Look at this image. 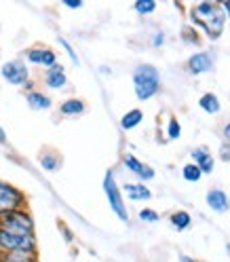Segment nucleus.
I'll use <instances>...</instances> for the list:
<instances>
[{
    "mask_svg": "<svg viewBox=\"0 0 230 262\" xmlns=\"http://www.w3.org/2000/svg\"><path fill=\"white\" fill-rule=\"evenodd\" d=\"M192 21H196L199 26L205 28V32L209 34V38H218L224 30V21L226 15L220 11L218 5L213 3H201L192 11Z\"/></svg>",
    "mask_w": 230,
    "mask_h": 262,
    "instance_id": "nucleus-1",
    "label": "nucleus"
},
{
    "mask_svg": "<svg viewBox=\"0 0 230 262\" xmlns=\"http://www.w3.org/2000/svg\"><path fill=\"white\" fill-rule=\"evenodd\" d=\"M133 87H135V95L137 100H150L152 95L158 93L160 89V76L154 66H140L133 72Z\"/></svg>",
    "mask_w": 230,
    "mask_h": 262,
    "instance_id": "nucleus-2",
    "label": "nucleus"
},
{
    "mask_svg": "<svg viewBox=\"0 0 230 262\" xmlns=\"http://www.w3.org/2000/svg\"><path fill=\"white\" fill-rule=\"evenodd\" d=\"M0 228L17 235H34V220L30 218L28 211L13 209L7 214H0Z\"/></svg>",
    "mask_w": 230,
    "mask_h": 262,
    "instance_id": "nucleus-3",
    "label": "nucleus"
},
{
    "mask_svg": "<svg viewBox=\"0 0 230 262\" xmlns=\"http://www.w3.org/2000/svg\"><path fill=\"white\" fill-rule=\"evenodd\" d=\"M0 250L7 252H36V239L34 235H17L0 228Z\"/></svg>",
    "mask_w": 230,
    "mask_h": 262,
    "instance_id": "nucleus-4",
    "label": "nucleus"
},
{
    "mask_svg": "<svg viewBox=\"0 0 230 262\" xmlns=\"http://www.w3.org/2000/svg\"><path fill=\"white\" fill-rule=\"evenodd\" d=\"M104 192H106V196H108V203H110L112 211H114V214H117L123 222H127V220H129V211H127L125 201H123V196H121V188L117 186V182H114L112 171H108L106 178H104Z\"/></svg>",
    "mask_w": 230,
    "mask_h": 262,
    "instance_id": "nucleus-5",
    "label": "nucleus"
},
{
    "mask_svg": "<svg viewBox=\"0 0 230 262\" xmlns=\"http://www.w3.org/2000/svg\"><path fill=\"white\" fill-rule=\"evenodd\" d=\"M24 203H26L24 192L0 180V214H7V211H13V209H21Z\"/></svg>",
    "mask_w": 230,
    "mask_h": 262,
    "instance_id": "nucleus-6",
    "label": "nucleus"
},
{
    "mask_svg": "<svg viewBox=\"0 0 230 262\" xmlns=\"http://www.w3.org/2000/svg\"><path fill=\"white\" fill-rule=\"evenodd\" d=\"M0 72H3V76H5L7 83L17 85V87H19V85H26V83H28V76H30L28 66L21 63V61H7Z\"/></svg>",
    "mask_w": 230,
    "mask_h": 262,
    "instance_id": "nucleus-7",
    "label": "nucleus"
},
{
    "mask_svg": "<svg viewBox=\"0 0 230 262\" xmlns=\"http://www.w3.org/2000/svg\"><path fill=\"white\" fill-rule=\"evenodd\" d=\"M28 61L36 63V66H47V68H51V66H55V53L51 51V49H44V47L30 49V51H28Z\"/></svg>",
    "mask_w": 230,
    "mask_h": 262,
    "instance_id": "nucleus-8",
    "label": "nucleus"
},
{
    "mask_svg": "<svg viewBox=\"0 0 230 262\" xmlns=\"http://www.w3.org/2000/svg\"><path fill=\"white\" fill-rule=\"evenodd\" d=\"M44 80H47V87H51V89H61V87H65V83H68V80H65L63 66H59V63L51 66V68L47 70Z\"/></svg>",
    "mask_w": 230,
    "mask_h": 262,
    "instance_id": "nucleus-9",
    "label": "nucleus"
},
{
    "mask_svg": "<svg viewBox=\"0 0 230 262\" xmlns=\"http://www.w3.org/2000/svg\"><path fill=\"white\" fill-rule=\"evenodd\" d=\"M125 167H127L129 171H133L135 176H140L142 180H152V178H154V171L148 167V165H144L142 161H137L133 155H127V157H125Z\"/></svg>",
    "mask_w": 230,
    "mask_h": 262,
    "instance_id": "nucleus-10",
    "label": "nucleus"
},
{
    "mask_svg": "<svg viewBox=\"0 0 230 262\" xmlns=\"http://www.w3.org/2000/svg\"><path fill=\"white\" fill-rule=\"evenodd\" d=\"M211 70V55L209 53H196L190 57V72L201 74Z\"/></svg>",
    "mask_w": 230,
    "mask_h": 262,
    "instance_id": "nucleus-11",
    "label": "nucleus"
},
{
    "mask_svg": "<svg viewBox=\"0 0 230 262\" xmlns=\"http://www.w3.org/2000/svg\"><path fill=\"white\" fill-rule=\"evenodd\" d=\"M207 203L211 209H216V211H226L228 209V196L222 192V190H211L207 194Z\"/></svg>",
    "mask_w": 230,
    "mask_h": 262,
    "instance_id": "nucleus-12",
    "label": "nucleus"
},
{
    "mask_svg": "<svg viewBox=\"0 0 230 262\" xmlns=\"http://www.w3.org/2000/svg\"><path fill=\"white\" fill-rule=\"evenodd\" d=\"M125 192L131 201H148L150 199V190L144 184H125Z\"/></svg>",
    "mask_w": 230,
    "mask_h": 262,
    "instance_id": "nucleus-13",
    "label": "nucleus"
},
{
    "mask_svg": "<svg viewBox=\"0 0 230 262\" xmlns=\"http://www.w3.org/2000/svg\"><path fill=\"white\" fill-rule=\"evenodd\" d=\"M28 104H30V108H34V110H47V108H51V100H49L44 93H38V91L28 93Z\"/></svg>",
    "mask_w": 230,
    "mask_h": 262,
    "instance_id": "nucleus-14",
    "label": "nucleus"
},
{
    "mask_svg": "<svg viewBox=\"0 0 230 262\" xmlns=\"http://www.w3.org/2000/svg\"><path fill=\"white\" fill-rule=\"evenodd\" d=\"M3 258V262H36V252H7Z\"/></svg>",
    "mask_w": 230,
    "mask_h": 262,
    "instance_id": "nucleus-15",
    "label": "nucleus"
},
{
    "mask_svg": "<svg viewBox=\"0 0 230 262\" xmlns=\"http://www.w3.org/2000/svg\"><path fill=\"white\" fill-rule=\"evenodd\" d=\"M192 157H194V161H196V167H199L201 171H211V169H213V159H211L209 152H205V150H194Z\"/></svg>",
    "mask_w": 230,
    "mask_h": 262,
    "instance_id": "nucleus-16",
    "label": "nucleus"
},
{
    "mask_svg": "<svg viewBox=\"0 0 230 262\" xmlns=\"http://www.w3.org/2000/svg\"><path fill=\"white\" fill-rule=\"evenodd\" d=\"M142 119H144L142 110H129L125 117L121 119V127L123 129H133V127H137L142 123Z\"/></svg>",
    "mask_w": 230,
    "mask_h": 262,
    "instance_id": "nucleus-17",
    "label": "nucleus"
},
{
    "mask_svg": "<svg viewBox=\"0 0 230 262\" xmlns=\"http://www.w3.org/2000/svg\"><path fill=\"white\" fill-rule=\"evenodd\" d=\"M85 110V104L80 100H65L61 104V112L65 114V117H74V114H80Z\"/></svg>",
    "mask_w": 230,
    "mask_h": 262,
    "instance_id": "nucleus-18",
    "label": "nucleus"
},
{
    "mask_svg": "<svg viewBox=\"0 0 230 262\" xmlns=\"http://www.w3.org/2000/svg\"><path fill=\"white\" fill-rule=\"evenodd\" d=\"M199 104H201V108H203L205 112H209V114H216V112L220 110V102H218V97L213 95V93H207V95H203Z\"/></svg>",
    "mask_w": 230,
    "mask_h": 262,
    "instance_id": "nucleus-19",
    "label": "nucleus"
},
{
    "mask_svg": "<svg viewBox=\"0 0 230 262\" xmlns=\"http://www.w3.org/2000/svg\"><path fill=\"white\" fill-rule=\"evenodd\" d=\"M171 222L177 228H186V226H190V216L186 214V211H175V214L171 216Z\"/></svg>",
    "mask_w": 230,
    "mask_h": 262,
    "instance_id": "nucleus-20",
    "label": "nucleus"
},
{
    "mask_svg": "<svg viewBox=\"0 0 230 262\" xmlns=\"http://www.w3.org/2000/svg\"><path fill=\"white\" fill-rule=\"evenodd\" d=\"M133 7L140 15H148V13H152L156 9V3H152V0H140V3H135Z\"/></svg>",
    "mask_w": 230,
    "mask_h": 262,
    "instance_id": "nucleus-21",
    "label": "nucleus"
},
{
    "mask_svg": "<svg viewBox=\"0 0 230 262\" xmlns=\"http://www.w3.org/2000/svg\"><path fill=\"white\" fill-rule=\"evenodd\" d=\"M201 173H203V171L196 167V165H186V167H184V178L188 180V182H196V180L201 178Z\"/></svg>",
    "mask_w": 230,
    "mask_h": 262,
    "instance_id": "nucleus-22",
    "label": "nucleus"
},
{
    "mask_svg": "<svg viewBox=\"0 0 230 262\" xmlns=\"http://www.w3.org/2000/svg\"><path fill=\"white\" fill-rule=\"evenodd\" d=\"M179 134H182V127H179V123H177L175 119H171V121H169V129H167V136H169V140L179 138Z\"/></svg>",
    "mask_w": 230,
    "mask_h": 262,
    "instance_id": "nucleus-23",
    "label": "nucleus"
},
{
    "mask_svg": "<svg viewBox=\"0 0 230 262\" xmlns=\"http://www.w3.org/2000/svg\"><path fill=\"white\" fill-rule=\"evenodd\" d=\"M40 163H42V167H44V169H49V171L57 167V159H55L53 155H44V157L40 159Z\"/></svg>",
    "mask_w": 230,
    "mask_h": 262,
    "instance_id": "nucleus-24",
    "label": "nucleus"
},
{
    "mask_svg": "<svg viewBox=\"0 0 230 262\" xmlns=\"http://www.w3.org/2000/svg\"><path fill=\"white\" fill-rule=\"evenodd\" d=\"M140 218L144 220V222H156L158 220V214L154 209H142L140 211Z\"/></svg>",
    "mask_w": 230,
    "mask_h": 262,
    "instance_id": "nucleus-25",
    "label": "nucleus"
},
{
    "mask_svg": "<svg viewBox=\"0 0 230 262\" xmlns=\"http://www.w3.org/2000/svg\"><path fill=\"white\" fill-rule=\"evenodd\" d=\"M59 45H61V47L65 49V53H68V55L72 57V61H74V63H78V57H76V53H74V49L70 47V42L65 40V38H59Z\"/></svg>",
    "mask_w": 230,
    "mask_h": 262,
    "instance_id": "nucleus-26",
    "label": "nucleus"
},
{
    "mask_svg": "<svg viewBox=\"0 0 230 262\" xmlns=\"http://www.w3.org/2000/svg\"><path fill=\"white\" fill-rule=\"evenodd\" d=\"M63 5L68 7V9H80V7H83V3H74V0H65Z\"/></svg>",
    "mask_w": 230,
    "mask_h": 262,
    "instance_id": "nucleus-27",
    "label": "nucleus"
},
{
    "mask_svg": "<svg viewBox=\"0 0 230 262\" xmlns=\"http://www.w3.org/2000/svg\"><path fill=\"white\" fill-rule=\"evenodd\" d=\"M222 159H224V161H230V148H224V150H222Z\"/></svg>",
    "mask_w": 230,
    "mask_h": 262,
    "instance_id": "nucleus-28",
    "label": "nucleus"
},
{
    "mask_svg": "<svg viewBox=\"0 0 230 262\" xmlns=\"http://www.w3.org/2000/svg\"><path fill=\"white\" fill-rule=\"evenodd\" d=\"M163 40H165V38H163V34H156V36H154V45H156V47L163 45Z\"/></svg>",
    "mask_w": 230,
    "mask_h": 262,
    "instance_id": "nucleus-29",
    "label": "nucleus"
},
{
    "mask_svg": "<svg viewBox=\"0 0 230 262\" xmlns=\"http://www.w3.org/2000/svg\"><path fill=\"white\" fill-rule=\"evenodd\" d=\"M7 142V136H5V131H3V127H0V144H5Z\"/></svg>",
    "mask_w": 230,
    "mask_h": 262,
    "instance_id": "nucleus-30",
    "label": "nucleus"
},
{
    "mask_svg": "<svg viewBox=\"0 0 230 262\" xmlns=\"http://www.w3.org/2000/svg\"><path fill=\"white\" fill-rule=\"evenodd\" d=\"M224 136H226V138H228V140H230V123H228V125H226V127H224Z\"/></svg>",
    "mask_w": 230,
    "mask_h": 262,
    "instance_id": "nucleus-31",
    "label": "nucleus"
},
{
    "mask_svg": "<svg viewBox=\"0 0 230 262\" xmlns=\"http://www.w3.org/2000/svg\"><path fill=\"white\" fill-rule=\"evenodd\" d=\"M179 262H194L192 258H188V256H182V258H179Z\"/></svg>",
    "mask_w": 230,
    "mask_h": 262,
    "instance_id": "nucleus-32",
    "label": "nucleus"
},
{
    "mask_svg": "<svg viewBox=\"0 0 230 262\" xmlns=\"http://www.w3.org/2000/svg\"><path fill=\"white\" fill-rule=\"evenodd\" d=\"M224 7H226V11H228V15H230V3H224Z\"/></svg>",
    "mask_w": 230,
    "mask_h": 262,
    "instance_id": "nucleus-33",
    "label": "nucleus"
},
{
    "mask_svg": "<svg viewBox=\"0 0 230 262\" xmlns=\"http://www.w3.org/2000/svg\"><path fill=\"white\" fill-rule=\"evenodd\" d=\"M228 252H230V245H228Z\"/></svg>",
    "mask_w": 230,
    "mask_h": 262,
    "instance_id": "nucleus-34",
    "label": "nucleus"
},
{
    "mask_svg": "<svg viewBox=\"0 0 230 262\" xmlns=\"http://www.w3.org/2000/svg\"><path fill=\"white\" fill-rule=\"evenodd\" d=\"M0 262H3V258H0Z\"/></svg>",
    "mask_w": 230,
    "mask_h": 262,
    "instance_id": "nucleus-35",
    "label": "nucleus"
}]
</instances>
